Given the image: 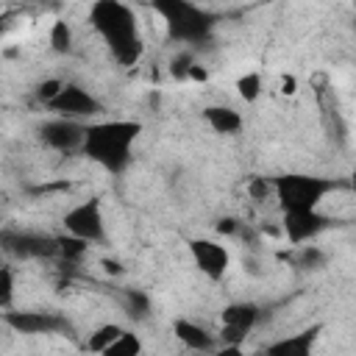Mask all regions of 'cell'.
<instances>
[{
	"label": "cell",
	"mask_w": 356,
	"mask_h": 356,
	"mask_svg": "<svg viewBox=\"0 0 356 356\" xmlns=\"http://www.w3.org/2000/svg\"><path fill=\"white\" fill-rule=\"evenodd\" d=\"M328 220L320 211H284V225L281 231L292 245H306L312 242L320 231H325Z\"/></svg>",
	"instance_id": "8fae6325"
},
{
	"label": "cell",
	"mask_w": 356,
	"mask_h": 356,
	"mask_svg": "<svg viewBox=\"0 0 356 356\" xmlns=\"http://www.w3.org/2000/svg\"><path fill=\"white\" fill-rule=\"evenodd\" d=\"M122 331H125V328L117 325V323H103V325H97V328L86 337V350H92V353H103V350H106Z\"/></svg>",
	"instance_id": "2e32d148"
},
{
	"label": "cell",
	"mask_w": 356,
	"mask_h": 356,
	"mask_svg": "<svg viewBox=\"0 0 356 356\" xmlns=\"http://www.w3.org/2000/svg\"><path fill=\"white\" fill-rule=\"evenodd\" d=\"M14 303V270L8 264H0V309H8Z\"/></svg>",
	"instance_id": "44dd1931"
},
{
	"label": "cell",
	"mask_w": 356,
	"mask_h": 356,
	"mask_svg": "<svg viewBox=\"0 0 356 356\" xmlns=\"http://www.w3.org/2000/svg\"><path fill=\"white\" fill-rule=\"evenodd\" d=\"M337 184L317 175H281L273 178V195L284 211H317L320 200Z\"/></svg>",
	"instance_id": "277c9868"
},
{
	"label": "cell",
	"mask_w": 356,
	"mask_h": 356,
	"mask_svg": "<svg viewBox=\"0 0 356 356\" xmlns=\"http://www.w3.org/2000/svg\"><path fill=\"white\" fill-rule=\"evenodd\" d=\"M259 323V306L256 303H228L220 314V342L222 345H242L245 337Z\"/></svg>",
	"instance_id": "ba28073f"
},
{
	"label": "cell",
	"mask_w": 356,
	"mask_h": 356,
	"mask_svg": "<svg viewBox=\"0 0 356 356\" xmlns=\"http://www.w3.org/2000/svg\"><path fill=\"white\" fill-rule=\"evenodd\" d=\"M83 131H86V125H81L75 120L53 117L42 125V139L47 147H53L58 153H72V150L83 147Z\"/></svg>",
	"instance_id": "30bf717a"
},
{
	"label": "cell",
	"mask_w": 356,
	"mask_h": 356,
	"mask_svg": "<svg viewBox=\"0 0 356 356\" xmlns=\"http://www.w3.org/2000/svg\"><path fill=\"white\" fill-rule=\"evenodd\" d=\"M298 92V78L295 75H281V95H295Z\"/></svg>",
	"instance_id": "f546056e"
},
{
	"label": "cell",
	"mask_w": 356,
	"mask_h": 356,
	"mask_svg": "<svg viewBox=\"0 0 356 356\" xmlns=\"http://www.w3.org/2000/svg\"><path fill=\"white\" fill-rule=\"evenodd\" d=\"M248 195L253 200H267L273 195V181H267V178H250L248 181Z\"/></svg>",
	"instance_id": "d4e9b609"
},
{
	"label": "cell",
	"mask_w": 356,
	"mask_h": 356,
	"mask_svg": "<svg viewBox=\"0 0 356 356\" xmlns=\"http://www.w3.org/2000/svg\"><path fill=\"white\" fill-rule=\"evenodd\" d=\"M236 92H239V97H242L245 103H256L259 95H261V75H259V72H245V75H239Z\"/></svg>",
	"instance_id": "ffe728a7"
},
{
	"label": "cell",
	"mask_w": 356,
	"mask_h": 356,
	"mask_svg": "<svg viewBox=\"0 0 356 356\" xmlns=\"http://www.w3.org/2000/svg\"><path fill=\"white\" fill-rule=\"evenodd\" d=\"M203 120L214 134H236L242 128V117L231 106H206Z\"/></svg>",
	"instance_id": "9a60e30c"
},
{
	"label": "cell",
	"mask_w": 356,
	"mask_h": 356,
	"mask_svg": "<svg viewBox=\"0 0 356 356\" xmlns=\"http://www.w3.org/2000/svg\"><path fill=\"white\" fill-rule=\"evenodd\" d=\"M50 47L56 53H70L72 50V28L67 19H56L50 25Z\"/></svg>",
	"instance_id": "d6986e66"
},
{
	"label": "cell",
	"mask_w": 356,
	"mask_h": 356,
	"mask_svg": "<svg viewBox=\"0 0 356 356\" xmlns=\"http://www.w3.org/2000/svg\"><path fill=\"white\" fill-rule=\"evenodd\" d=\"M186 78H189V81H197V83H203V81L209 78V72H206V67H203V64H197V61H195V64L189 67Z\"/></svg>",
	"instance_id": "f1b7e54d"
},
{
	"label": "cell",
	"mask_w": 356,
	"mask_h": 356,
	"mask_svg": "<svg viewBox=\"0 0 356 356\" xmlns=\"http://www.w3.org/2000/svg\"><path fill=\"white\" fill-rule=\"evenodd\" d=\"M103 267H106V273H111V275H120V273H122V264H120V261H111V259H106Z\"/></svg>",
	"instance_id": "4dcf8cb0"
},
{
	"label": "cell",
	"mask_w": 356,
	"mask_h": 356,
	"mask_svg": "<svg viewBox=\"0 0 356 356\" xmlns=\"http://www.w3.org/2000/svg\"><path fill=\"white\" fill-rule=\"evenodd\" d=\"M89 19H92L95 31L103 36V42L108 44L117 64L131 67L142 58L145 44L139 36L134 8H128L125 3H117V0H100L89 8Z\"/></svg>",
	"instance_id": "6da1fadb"
},
{
	"label": "cell",
	"mask_w": 356,
	"mask_h": 356,
	"mask_svg": "<svg viewBox=\"0 0 356 356\" xmlns=\"http://www.w3.org/2000/svg\"><path fill=\"white\" fill-rule=\"evenodd\" d=\"M172 331H175L178 342H181L184 348H189V350H200V353L214 350V337H211L203 325H197L195 320L181 317V320H175V323H172Z\"/></svg>",
	"instance_id": "5bb4252c"
},
{
	"label": "cell",
	"mask_w": 356,
	"mask_h": 356,
	"mask_svg": "<svg viewBox=\"0 0 356 356\" xmlns=\"http://www.w3.org/2000/svg\"><path fill=\"white\" fill-rule=\"evenodd\" d=\"M47 108H50L56 117H61V120H75V122H81L83 117H95V114L103 111L100 100H97L95 95H89L83 86H78V83H64L61 92H58V97H56Z\"/></svg>",
	"instance_id": "8992f818"
},
{
	"label": "cell",
	"mask_w": 356,
	"mask_h": 356,
	"mask_svg": "<svg viewBox=\"0 0 356 356\" xmlns=\"http://www.w3.org/2000/svg\"><path fill=\"white\" fill-rule=\"evenodd\" d=\"M125 306H128V314H134V317H145L147 314V298L142 292H136V289L125 292Z\"/></svg>",
	"instance_id": "cb8c5ba5"
},
{
	"label": "cell",
	"mask_w": 356,
	"mask_h": 356,
	"mask_svg": "<svg viewBox=\"0 0 356 356\" xmlns=\"http://www.w3.org/2000/svg\"><path fill=\"white\" fill-rule=\"evenodd\" d=\"M317 325L314 328H306L300 334H289V337H281L275 342H270L264 348V356H312V348H314V339H317Z\"/></svg>",
	"instance_id": "4fadbf2b"
},
{
	"label": "cell",
	"mask_w": 356,
	"mask_h": 356,
	"mask_svg": "<svg viewBox=\"0 0 356 356\" xmlns=\"http://www.w3.org/2000/svg\"><path fill=\"white\" fill-rule=\"evenodd\" d=\"M61 86H64V81H58V78H47V81H42V83H39V89H36V97H39L44 106H50V103L58 97Z\"/></svg>",
	"instance_id": "7402d4cb"
},
{
	"label": "cell",
	"mask_w": 356,
	"mask_h": 356,
	"mask_svg": "<svg viewBox=\"0 0 356 356\" xmlns=\"http://www.w3.org/2000/svg\"><path fill=\"white\" fill-rule=\"evenodd\" d=\"M86 250H89V245L83 239H75L70 234L67 236H56V256H61V261H67V264L81 261L86 256Z\"/></svg>",
	"instance_id": "ac0fdd59"
},
{
	"label": "cell",
	"mask_w": 356,
	"mask_h": 356,
	"mask_svg": "<svg viewBox=\"0 0 356 356\" xmlns=\"http://www.w3.org/2000/svg\"><path fill=\"white\" fill-rule=\"evenodd\" d=\"M3 320L17 334H56L64 328V320L50 312H6Z\"/></svg>",
	"instance_id": "7c38bea8"
},
{
	"label": "cell",
	"mask_w": 356,
	"mask_h": 356,
	"mask_svg": "<svg viewBox=\"0 0 356 356\" xmlns=\"http://www.w3.org/2000/svg\"><path fill=\"white\" fill-rule=\"evenodd\" d=\"M142 125L134 120H103L89 122L83 131V153L106 167L108 172H120L131 161V145L139 136Z\"/></svg>",
	"instance_id": "7a4b0ae2"
},
{
	"label": "cell",
	"mask_w": 356,
	"mask_h": 356,
	"mask_svg": "<svg viewBox=\"0 0 356 356\" xmlns=\"http://www.w3.org/2000/svg\"><path fill=\"white\" fill-rule=\"evenodd\" d=\"M156 14L164 19V28L170 33V39L184 42V44H195L200 39L209 36L214 19L211 14H206L200 6L195 3H184V0H170V3H156L153 6Z\"/></svg>",
	"instance_id": "3957f363"
},
{
	"label": "cell",
	"mask_w": 356,
	"mask_h": 356,
	"mask_svg": "<svg viewBox=\"0 0 356 356\" xmlns=\"http://www.w3.org/2000/svg\"><path fill=\"white\" fill-rule=\"evenodd\" d=\"M239 231V222L234 220V217H222L220 222H217V234H225V236H231V234H236Z\"/></svg>",
	"instance_id": "4316f807"
},
{
	"label": "cell",
	"mask_w": 356,
	"mask_h": 356,
	"mask_svg": "<svg viewBox=\"0 0 356 356\" xmlns=\"http://www.w3.org/2000/svg\"><path fill=\"white\" fill-rule=\"evenodd\" d=\"M64 228H67L70 236L83 239L86 245L89 242H100L106 236V220H103L100 203L95 197H89V200H81L78 206H72L64 214Z\"/></svg>",
	"instance_id": "5b68a950"
},
{
	"label": "cell",
	"mask_w": 356,
	"mask_h": 356,
	"mask_svg": "<svg viewBox=\"0 0 356 356\" xmlns=\"http://www.w3.org/2000/svg\"><path fill=\"white\" fill-rule=\"evenodd\" d=\"M195 64V58H192V53L189 50H181L172 61H170V72L175 75V78H186V72H189V67Z\"/></svg>",
	"instance_id": "484cf974"
},
{
	"label": "cell",
	"mask_w": 356,
	"mask_h": 356,
	"mask_svg": "<svg viewBox=\"0 0 356 356\" xmlns=\"http://www.w3.org/2000/svg\"><path fill=\"white\" fill-rule=\"evenodd\" d=\"M0 248L14 259H50L56 256V236L33 231H3Z\"/></svg>",
	"instance_id": "52a82bcc"
},
{
	"label": "cell",
	"mask_w": 356,
	"mask_h": 356,
	"mask_svg": "<svg viewBox=\"0 0 356 356\" xmlns=\"http://www.w3.org/2000/svg\"><path fill=\"white\" fill-rule=\"evenodd\" d=\"M189 253H192L195 267H197L206 278H211V281L222 278L225 270H228V264H231L228 248L220 245V242H214V239H192V242H189Z\"/></svg>",
	"instance_id": "9c48e42d"
},
{
	"label": "cell",
	"mask_w": 356,
	"mask_h": 356,
	"mask_svg": "<svg viewBox=\"0 0 356 356\" xmlns=\"http://www.w3.org/2000/svg\"><path fill=\"white\" fill-rule=\"evenodd\" d=\"M211 356H248L245 350H242V345H222V348H214V350H209Z\"/></svg>",
	"instance_id": "83f0119b"
},
{
	"label": "cell",
	"mask_w": 356,
	"mask_h": 356,
	"mask_svg": "<svg viewBox=\"0 0 356 356\" xmlns=\"http://www.w3.org/2000/svg\"><path fill=\"white\" fill-rule=\"evenodd\" d=\"M100 356H142V339L134 331H122Z\"/></svg>",
	"instance_id": "e0dca14e"
},
{
	"label": "cell",
	"mask_w": 356,
	"mask_h": 356,
	"mask_svg": "<svg viewBox=\"0 0 356 356\" xmlns=\"http://www.w3.org/2000/svg\"><path fill=\"white\" fill-rule=\"evenodd\" d=\"M323 261H325V256H323V250H320V248H314V245H300V259H298V264H300V267L314 270V267H320Z\"/></svg>",
	"instance_id": "603a6c76"
}]
</instances>
